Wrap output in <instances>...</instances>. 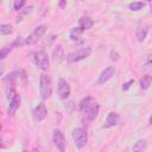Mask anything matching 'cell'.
<instances>
[{
    "instance_id": "cell-18",
    "label": "cell",
    "mask_w": 152,
    "mask_h": 152,
    "mask_svg": "<svg viewBox=\"0 0 152 152\" xmlns=\"http://www.w3.org/2000/svg\"><path fill=\"white\" fill-rule=\"evenodd\" d=\"M13 48H14V44L13 43L6 44L5 46H2L1 50H0V59H5L7 57V55L13 50Z\"/></svg>"
},
{
    "instance_id": "cell-5",
    "label": "cell",
    "mask_w": 152,
    "mask_h": 152,
    "mask_svg": "<svg viewBox=\"0 0 152 152\" xmlns=\"http://www.w3.org/2000/svg\"><path fill=\"white\" fill-rule=\"evenodd\" d=\"M33 61L40 70L45 71L49 69V57H48V53L45 51H43V50L36 51L33 53Z\"/></svg>"
},
{
    "instance_id": "cell-31",
    "label": "cell",
    "mask_w": 152,
    "mask_h": 152,
    "mask_svg": "<svg viewBox=\"0 0 152 152\" xmlns=\"http://www.w3.org/2000/svg\"><path fill=\"white\" fill-rule=\"evenodd\" d=\"M80 1H83V0H80Z\"/></svg>"
},
{
    "instance_id": "cell-27",
    "label": "cell",
    "mask_w": 152,
    "mask_h": 152,
    "mask_svg": "<svg viewBox=\"0 0 152 152\" xmlns=\"http://www.w3.org/2000/svg\"><path fill=\"white\" fill-rule=\"evenodd\" d=\"M110 56H112V57H110V59H112V61H118V59H119L118 53H116L115 51H113V50L110 51Z\"/></svg>"
},
{
    "instance_id": "cell-7",
    "label": "cell",
    "mask_w": 152,
    "mask_h": 152,
    "mask_svg": "<svg viewBox=\"0 0 152 152\" xmlns=\"http://www.w3.org/2000/svg\"><path fill=\"white\" fill-rule=\"evenodd\" d=\"M70 86L64 78H59L57 83V94L61 100H66L70 96Z\"/></svg>"
},
{
    "instance_id": "cell-21",
    "label": "cell",
    "mask_w": 152,
    "mask_h": 152,
    "mask_svg": "<svg viewBox=\"0 0 152 152\" xmlns=\"http://www.w3.org/2000/svg\"><path fill=\"white\" fill-rule=\"evenodd\" d=\"M144 6H145L144 2H141V1H134V2H131V4L128 5V8H129L131 11H140Z\"/></svg>"
},
{
    "instance_id": "cell-25",
    "label": "cell",
    "mask_w": 152,
    "mask_h": 152,
    "mask_svg": "<svg viewBox=\"0 0 152 152\" xmlns=\"http://www.w3.org/2000/svg\"><path fill=\"white\" fill-rule=\"evenodd\" d=\"M90 101H91V97H90V96H86V97H83V99H82V101L80 102V109H81V108H83L84 106H87Z\"/></svg>"
},
{
    "instance_id": "cell-10",
    "label": "cell",
    "mask_w": 152,
    "mask_h": 152,
    "mask_svg": "<svg viewBox=\"0 0 152 152\" xmlns=\"http://www.w3.org/2000/svg\"><path fill=\"white\" fill-rule=\"evenodd\" d=\"M46 115H48V109L44 103H38V106H36L34 109L32 110V116L36 122L43 121L46 118Z\"/></svg>"
},
{
    "instance_id": "cell-17",
    "label": "cell",
    "mask_w": 152,
    "mask_h": 152,
    "mask_svg": "<svg viewBox=\"0 0 152 152\" xmlns=\"http://www.w3.org/2000/svg\"><path fill=\"white\" fill-rule=\"evenodd\" d=\"M140 88L141 89H144V90H146V89H148L150 88V86H151V83H152V76H150V75H144L141 78H140Z\"/></svg>"
},
{
    "instance_id": "cell-30",
    "label": "cell",
    "mask_w": 152,
    "mask_h": 152,
    "mask_svg": "<svg viewBox=\"0 0 152 152\" xmlns=\"http://www.w3.org/2000/svg\"><path fill=\"white\" fill-rule=\"evenodd\" d=\"M147 1H150V2H151V1H152V0H147Z\"/></svg>"
},
{
    "instance_id": "cell-3",
    "label": "cell",
    "mask_w": 152,
    "mask_h": 152,
    "mask_svg": "<svg viewBox=\"0 0 152 152\" xmlns=\"http://www.w3.org/2000/svg\"><path fill=\"white\" fill-rule=\"evenodd\" d=\"M71 137H72V140H74V144L77 148H83L86 145H87V141H88V134H87V131L83 128V127H77V128H74L72 129V133H71Z\"/></svg>"
},
{
    "instance_id": "cell-6",
    "label": "cell",
    "mask_w": 152,
    "mask_h": 152,
    "mask_svg": "<svg viewBox=\"0 0 152 152\" xmlns=\"http://www.w3.org/2000/svg\"><path fill=\"white\" fill-rule=\"evenodd\" d=\"M45 31H46V26H45V25H38V26L32 31V33L28 34V36L25 38V43L28 44V45H32V44L37 43V42L43 37V34L45 33Z\"/></svg>"
},
{
    "instance_id": "cell-24",
    "label": "cell",
    "mask_w": 152,
    "mask_h": 152,
    "mask_svg": "<svg viewBox=\"0 0 152 152\" xmlns=\"http://www.w3.org/2000/svg\"><path fill=\"white\" fill-rule=\"evenodd\" d=\"M134 83V80H129V81H127V82H125L124 84H122V87H121V89H122V91H126V90H128L129 88H131V86Z\"/></svg>"
},
{
    "instance_id": "cell-20",
    "label": "cell",
    "mask_w": 152,
    "mask_h": 152,
    "mask_svg": "<svg viewBox=\"0 0 152 152\" xmlns=\"http://www.w3.org/2000/svg\"><path fill=\"white\" fill-rule=\"evenodd\" d=\"M82 32H83V30H81L80 27H74L70 31V38H71V40H77L81 37Z\"/></svg>"
},
{
    "instance_id": "cell-29",
    "label": "cell",
    "mask_w": 152,
    "mask_h": 152,
    "mask_svg": "<svg viewBox=\"0 0 152 152\" xmlns=\"http://www.w3.org/2000/svg\"><path fill=\"white\" fill-rule=\"evenodd\" d=\"M148 121H150V124H151V125H152V115H151V116H150V119H148Z\"/></svg>"
},
{
    "instance_id": "cell-1",
    "label": "cell",
    "mask_w": 152,
    "mask_h": 152,
    "mask_svg": "<svg viewBox=\"0 0 152 152\" xmlns=\"http://www.w3.org/2000/svg\"><path fill=\"white\" fill-rule=\"evenodd\" d=\"M99 110H100V106L96 103V102H93L90 101L87 106H84L83 108H81V119H82V122L83 124H90L93 122L97 114H99Z\"/></svg>"
},
{
    "instance_id": "cell-14",
    "label": "cell",
    "mask_w": 152,
    "mask_h": 152,
    "mask_svg": "<svg viewBox=\"0 0 152 152\" xmlns=\"http://www.w3.org/2000/svg\"><path fill=\"white\" fill-rule=\"evenodd\" d=\"M52 59L55 63H61L64 59V50L61 45H57L52 51Z\"/></svg>"
},
{
    "instance_id": "cell-13",
    "label": "cell",
    "mask_w": 152,
    "mask_h": 152,
    "mask_svg": "<svg viewBox=\"0 0 152 152\" xmlns=\"http://www.w3.org/2000/svg\"><path fill=\"white\" fill-rule=\"evenodd\" d=\"M120 120V116L116 112H109L107 118H106V121H104V127L106 128H110L113 126H115Z\"/></svg>"
},
{
    "instance_id": "cell-11",
    "label": "cell",
    "mask_w": 152,
    "mask_h": 152,
    "mask_svg": "<svg viewBox=\"0 0 152 152\" xmlns=\"http://www.w3.org/2000/svg\"><path fill=\"white\" fill-rule=\"evenodd\" d=\"M17 75H18V72L13 71L4 77V86H5L6 93L11 91V90H15V83H17V77H18Z\"/></svg>"
},
{
    "instance_id": "cell-16",
    "label": "cell",
    "mask_w": 152,
    "mask_h": 152,
    "mask_svg": "<svg viewBox=\"0 0 152 152\" xmlns=\"http://www.w3.org/2000/svg\"><path fill=\"white\" fill-rule=\"evenodd\" d=\"M147 32H148V27L146 25H140L138 28H137V32H135V36H137V39L139 42H142L145 40L146 36H147Z\"/></svg>"
},
{
    "instance_id": "cell-9",
    "label": "cell",
    "mask_w": 152,
    "mask_h": 152,
    "mask_svg": "<svg viewBox=\"0 0 152 152\" xmlns=\"http://www.w3.org/2000/svg\"><path fill=\"white\" fill-rule=\"evenodd\" d=\"M114 74H115V66L109 65V66L104 68V69L101 71L99 78H97V81H96V84H104L106 82H108V81L114 76Z\"/></svg>"
},
{
    "instance_id": "cell-12",
    "label": "cell",
    "mask_w": 152,
    "mask_h": 152,
    "mask_svg": "<svg viewBox=\"0 0 152 152\" xmlns=\"http://www.w3.org/2000/svg\"><path fill=\"white\" fill-rule=\"evenodd\" d=\"M19 106H20V96L18 94H15L11 99H8V115L13 116L15 114V112L18 110Z\"/></svg>"
},
{
    "instance_id": "cell-26",
    "label": "cell",
    "mask_w": 152,
    "mask_h": 152,
    "mask_svg": "<svg viewBox=\"0 0 152 152\" xmlns=\"http://www.w3.org/2000/svg\"><path fill=\"white\" fill-rule=\"evenodd\" d=\"M13 44H14V46H23V45L26 44V43H25V39H24V38L18 37V38H15V40L13 42Z\"/></svg>"
},
{
    "instance_id": "cell-22",
    "label": "cell",
    "mask_w": 152,
    "mask_h": 152,
    "mask_svg": "<svg viewBox=\"0 0 152 152\" xmlns=\"http://www.w3.org/2000/svg\"><path fill=\"white\" fill-rule=\"evenodd\" d=\"M12 26L10 25V24H2L1 26H0V33H1V36H6V34H10V33H12Z\"/></svg>"
},
{
    "instance_id": "cell-8",
    "label": "cell",
    "mask_w": 152,
    "mask_h": 152,
    "mask_svg": "<svg viewBox=\"0 0 152 152\" xmlns=\"http://www.w3.org/2000/svg\"><path fill=\"white\" fill-rule=\"evenodd\" d=\"M52 141H53L55 147L59 152H64V150H65V139H64V135H63V133H62L61 129H58V128L53 129Z\"/></svg>"
},
{
    "instance_id": "cell-15",
    "label": "cell",
    "mask_w": 152,
    "mask_h": 152,
    "mask_svg": "<svg viewBox=\"0 0 152 152\" xmlns=\"http://www.w3.org/2000/svg\"><path fill=\"white\" fill-rule=\"evenodd\" d=\"M93 24H94V21H93L89 17H81V18L78 19V27H80L81 30H83V31L89 30V28L93 26Z\"/></svg>"
},
{
    "instance_id": "cell-28",
    "label": "cell",
    "mask_w": 152,
    "mask_h": 152,
    "mask_svg": "<svg viewBox=\"0 0 152 152\" xmlns=\"http://www.w3.org/2000/svg\"><path fill=\"white\" fill-rule=\"evenodd\" d=\"M65 6V0H59V7H64Z\"/></svg>"
},
{
    "instance_id": "cell-2",
    "label": "cell",
    "mask_w": 152,
    "mask_h": 152,
    "mask_svg": "<svg viewBox=\"0 0 152 152\" xmlns=\"http://www.w3.org/2000/svg\"><path fill=\"white\" fill-rule=\"evenodd\" d=\"M39 93L43 100L49 99L52 94V81L46 74H42L39 77Z\"/></svg>"
},
{
    "instance_id": "cell-19",
    "label": "cell",
    "mask_w": 152,
    "mask_h": 152,
    "mask_svg": "<svg viewBox=\"0 0 152 152\" xmlns=\"http://www.w3.org/2000/svg\"><path fill=\"white\" fill-rule=\"evenodd\" d=\"M146 147H147V142H146V140L140 139V140H138V141L134 144V146H133V151H142V150H145Z\"/></svg>"
},
{
    "instance_id": "cell-4",
    "label": "cell",
    "mask_w": 152,
    "mask_h": 152,
    "mask_svg": "<svg viewBox=\"0 0 152 152\" xmlns=\"http://www.w3.org/2000/svg\"><path fill=\"white\" fill-rule=\"evenodd\" d=\"M91 52V49L90 48H80L75 51H71L70 53H68L66 56V62L68 63H76V62H80L84 58H87Z\"/></svg>"
},
{
    "instance_id": "cell-23",
    "label": "cell",
    "mask_w": 152,
    "mask_h": 152,
    "mask_svg": "<svg viewBox=\"0 0 152 152\" xmlns=\"http://www.w3.org/2000/svg\"><path fill=\"white\" fill-rule=\"evenodd\" d=\"M25 2H26V0H14L13 1V8L15 11H19L25 5Z\"/></svg>"
}]
</instances>
